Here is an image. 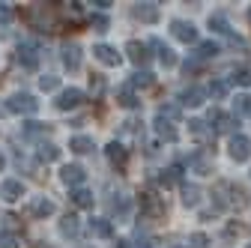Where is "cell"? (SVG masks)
I'll list each match as a JSON object with an SVG mask.
<instances>
[{"label": "cell", "instance_id": "1", "mask_svg": "<svg viewBox=\"0 0 251 248\" xmlns=\"http://www.w3.org/2000/svg\"><path fill=\"white\" fill-rule=\"evenodd\" d=\"M6 111L9 114H36L39 111V102L36 96H30V93H12V96L6 99Z\"/></svg>", "mask_w": 251, "mask_h": 248}, {"label": "cell", "instance_id": "2", "mask_svg": "<svg viewBox=\"0 0 251 248\" xmlns=\"http://www.w3.org/2000/svg\"><path fill=\"white\" fill-rule=\"evenodd\" d=\"M171 33H174V36H176L179 42H185V45L198 42V27H195L192 21H182V18L171 21Z\"/></svg>", "mask_w": 251, "mask_h": 248}, {"label": "cell", "instance_id": "3", "mask_svg": "<svg viewBox=\"0 0 251 248\" xmlns=\"http://www.w3.org/2000/svg\"><path fill=\"white\" fill-rule=\"evenodd\" d=\"M84 99H87V93H84V90H78V87H69V90H63L60 96H57V102H54V105H57L60 111H72V108H78Z\"/></svg>", "mask_w": 251, "mask_h": 248}, {"label": "cell", "instance_id": "4", "mask_svg": "<svg viewBox=\"0 0 251 248\" xmlns=\"http://www.w3.org/2000/svg\"><path fill=\"white\" fill-rule=\"evenodd\" d=\"M230 159L233 162H248L251 159V138H245V135L230 138Z\"/></svg>", "mask_w": 251, "mask_h": 248}, {"label": "cell", "instance_id": "5", "mask_svg": "<svg viewBox=\"0 0 251 248\" xmlns=\"http://www.w3.org/2000/svg\"><path fill=\"white\" fill-rule=\"evenodd\" d=\"M18 63H21L24 69H30V72L39 66V54H36V45H33V42H21V45H18Z\"/></svg>", "mask_w": 251, "mask_h": 248}, {"label": "cell", "instance_id": "6", "mask_svg": "<svg viewBox=\"0 0 251 248\" xmlns=\"http://www.w3.org/2000/svg\"><path fill=\"white\" fill-rule=\"evenodd\" d=\"M93 57L99 60V63H105V66H120V51L117 48H111V45H105V42H99V45H93Z\"/></svg>", "mask_w": 251, "mask_h": 248}, {"label": "cell", "instance_id": "7", "mask_svg": "<svg viewBox=\"0 0 251 248\" xmlns=\"http://www.w3.org/2000/svg\"><path fill=\"white\" fill-rule=\"evenodd\" d=\"M0 198H3L6 203H15L24 198V182L21 179H3V185H0Z\"/></svg>", "mask_w": 251, "mask_h": 248}, {"label": "cell", "instance_id": "8", "mask_svg": "<svg viewBox=\"0 0 251 248\" xmlns=\"http://www.w3.org/2000/svg\"><path fill=\"white\" fill-rule=\"evenodd\" d=\"M141 209L150 215V219H159V215H165V203L159 200V195H152V192H144V195H141Z\"/></svg>", "mask_w": 251, "mask_h": 248}, {"label": "cell", "instance_id": "9", "mask_svg": "<svg viewBox=\"0 0 251 248\" xmlns=\"http://www.w3.org/2000/svg\"><path fill=\"white\" fill-rule=\"evenodd\" d=\"M150 45L147 42H138V39H132V42H126V54H129V60H132V63L135 66H144L147 63V60H150Z\"/></svg>", "mask_w": 251, "mask_h": 248}, {"label": "cell", "instance_id": "10", "mask_svg": "<svg viewBox=\"0 0 251 248\" xmlns=\"http://www.w3.org/2000/svg\"><path fill=\"white\" fill-rule=\"evenodd\" d=\"M206 123L212 126V132H230V129H233V117H227L225 111H218V108H212V111H209Z\"/></svg>", "mask_w": 251, "mask_h": 248}, {"label": "cell", "instance_id": "11", "mask_svg": "<svg viewBox=\"0 0 251 248\" xmlns=\"http://www.w3.org/2000/svg\"><path fill=\"white\" fill-rule=\"evenodd\" d=\"M152 129H155V135H159V138H165L168 144H174L179 135H176V129H174V123L171 120H165L162 114H155V120H152Z\"/></svg>", "mask_w": 251, "mask_h": 248}, {"label": "cell", "instance_id": "12", "mask_svg": "<svg viewBox=\"0 0 251 248\" xmlns=\"http://www.w3.org/2000/svg\"><path fill=\"white\" fill-rule=\"evenodd\" d=\"M60 179L66 182V185H72V189H78V185L87 179V174H84V168H81V165H66V168L60 171Z\"/></svg>", "mask_w": 251, "mask_h": 248}, {"label": "cell", "instance_id": "13", "mask_svg": "<svg viewBox=\"0 0 251 248\" xmlns=\"http://www.w3.org/2000/svg\"><path fill=\"white\" fill-rule=\"evenodd\" d=\"M132 15L138 21H144V24H155V21H159V6H155V3H135Z\"/></svg>", "mask_w": 251, "mask_h": 248}, {"label": "cell", "instance_id": "14", "mask_svg": "<svg viewBox=\"0 0 251 248\" xmlns=\"http://www.w3.org/2000/svg\"><path fill=\"white\" fill-rule=\"evenodd\" d=\"M203 99H206V93L201 87H188V90L179 93V105H185V108H201Z\"/></svg>", "mask_w": 251, "mask_h": 248}, {"label": "cell", "instance_id": "15", "mask_svg": "<svg viewBox=\"0 0 251 248\" xmlns=\"http://www.w3.org/2000/svg\"><path fill=\"white\" fill-rule=\"evenodd\" d=\"M63 63H66V69H69V72H75V69L81 66V48H78L75 42L63 45Z\"/></svg>", "mask_w": 251, "mask_h": 248}, {"label": "cell", "instance_id": "16", "mask_svg": "<svg viewBox=\"0 0 251 248\" xmlns=\"http://www.w3.org/2000/svg\"><path fill=\"white\" fill-rule=\"evenodd\" d=\"M105 152H108V159H111L117 168H123V165H126V159H129V152H126V147H123V144H117V141H111V144L105 147Z\"/></svg>", "mask_w": 251, "mask_h": 248}, {"label": "cell", "instance_id": "17", "mask_svg": "<svg viewBox=\"0 0 251 248\" xmlns=\"http://www.w3.org/2000/svg\"><path fill=\"white\" fill-rule=\"evenodd\" d=\"M90 233L99 236V239H111V236H114V227H111L108 219H93V222H90Z\"/></svg>", "mask_w": 251, "mask_h": 248}, {"label": "cell", "instance_id": "18", "mask_svg": "<svg viewBox=\"0 0 251 248\" xmlns=\"http://www.w3.org/2000/svg\"><path fill=\"white\" fill-rule=\"evenodd\" d=\"M152 48L159 51V60H162V66H165V69L176 66V54H174V48H168V45H165V42H159V39L152 42Z\"/></svg>", "mask_w": 251, "mask_h": 248}, {"label": "cell", "instance_id": "19", "mask_svg": "<svg viewBox=\"0 0 251 248\" xmlns=\"http://www.w3.org/2000/svg\"><path fill=\"white\" fill-rule=\"evenodd\" d=\"M188 132H192L198 141H212V129H206V123L203 120H188Z\"/></svg>", "mask_w": 251, "mask_h": 248}, {"label": "cell", "instance_id": "20", "mask_svg": "<svg viewBox=\"0 0 251 248\" xmlns=\"http://www.w3.org/2000/svg\"><path fill=\"white\" fill-rule=\"evenodd\" d=\"M188 165H192V171L195 174H212V159L209 156H201V152H198V156H192V159H188Z\"/></svg>", "mask_w": 251, "mask_h": 248}, {"label": "cell", "instance_id": "21", "mask_svg": "<svg viewBox=\"0 0 251 248\" xmlns=\"http://www.w3.org/2000/svg\"><path fill=\"white\" fill-rule=\"evenodd\" d=\"M36 156H39V162H57V159H60V147H54V144H39Z\"/></svg>", "mask_w": 251, "mask_h": 248}, {"label": "cell", "instance_id": "22", "mask_svg": "<svg viewBox=\"0 0 251 248\" xmlns=\"http://www.w3.org/2000/svg\"><path fill=\"white\" fill-rule=\"evenodd\" d=\"M69 149H75V152H93L96 147H93V138H87V135H75V138L69 141Z\"/></svg>", "mask_w": 251, "mask_h": 248}, {"label": "cell", "instance_id": "23", "mask_svg": "<svg viewBox=\"0 0 251 248\" xmlns=\"http://www.w3.org/2000/svg\"><path fill=\"white\" fill-rule=\"evenodd\" d=\"M179 176H182V168H179V165H171L168 171H162L159 182H162L165 189H168V185H176V182H179Z\"/></svg>", "mask_w": 251, "mask_h": 248}, {"label": "cell", "instance_id": "24", "mask_svg": "<svg viewBox=\"0 0 251 248\" xmlns=\"http://www.w3.org/2000/svg\"><path fill=\"white\" fill-rule=\"evenodd\" d=\"M209 27L215 30V33H222V36H233V30H230L225 15H209Z\"/></svg>", "mask_w": 251, "mask_h": 248}, {"label": "cell", "instance_id": "25", "mask_svg": "<svg viewBox=\"0 0 251 248\" xmlns=\"http://www.w3.org/2000/svg\"><path fill=\"white\" fill-rule=\"evenodd\" d=\"M195 54H198V63H203V60H212V57L218 54V45H215L212 39H209V42H201Z\"/></svg>", "mask_w": 251, "mask_h": 248}, {"label": "cell", "instance_id": "26", "mask_svg": "<svg viewBox=\"0 0 251 248\" xmlns=\"http://www.w3.org/2000/svg\"><path fill=\"white\" fill-rule=\"evenodd\" d=\"M72 203L81 206V209H90V206H93V192H87V189H75V192H72Z\"/></svg>", "mask_w": 251, "mask_h": 248}, {"label": "cell", "instance_id": "27", "mask_svg": "<svg viewBox=\"0 0 251 248\" xmlns=\"http://www.w3.org/2000/svg\"><path fill=\"white\" fill-rule=\"evenodd\" d=\"M198 200H201V189H198V185H182V203L185 206H198Z\"/></svg>", "mask_w": 251, "mask_h": 248}, {"label": "cell", "instance_id": "28", "mask_svg": "<svg viewBox=\"0 0 251 248\" xmlns=\"http://www.w3.org/2000/svg\"><path fill=\"white\" fill-rule=\"evenodd\" d=\"M117 102H120L123 108H138V105H141L138 96L132 93V87H129V90H120V93H117Z\"/></svg>", "mask_w": 251, "mask_h": 248}, {"label": "cell", "instance_id": "29", "mask_svg": "<svg viewBox=\"0 0 251 248\" xmlns=\"http://www.w3.org/2000/svg\"><path fill=\"white\" fill-rule=\"evenodd\" d=\"M152 81H155L152 72H135L132 81H129V87H132V90H135V87H152Z\"/></svg>", "mask_w": 251, "mask_h": 248}, {"label": "cell", "instance_id": "30", "mask_svg": "<svg viewBox=\"0 0 251 248\" xmlns=\"http://www.w3.org/2000/svg\"><path fill=\"white\" fill-rule=\"evenodd\" d=\"M60 233L63 236H78V219L75 215H66V219L60 222Z\"/></svg>", "mask_w": 251, "mask_h": 248}, {"label": "cell", "instance_id": "31", "mask_svg": "<svg viewBox=\"0 0 251 248\" xmlns=\"http://www.w3.org/2000/svg\"><path fill=\"white\" fill-rule=\"evenodd\" d=\"M51 212H54V203H51V200H45V198H36V200H33V215L45 219V215H51Z\"/></svg>", "mask_w": 251, "mask_h": 248}, {"label": "cell", "instance_id": "32", "mask_svg": "<svg viewBox=\"0 0 251 248\" xmlns=\"http://www.w3.org/2000/svg\"><path fill=\"white\" fill-rule=\"evenodd\" d=\"M209 96H212V99H225V96H227V84H225V81H212V84H209Z\"/></svg>", "mask_w": 251, "mask_h": 248}, {"label": "cell", "instance_id": "33", "mask_svg": "<svg viewBox=\"0 0 251 248\" xmlns=\"http://www.w3.org/2000/svg\"><path fill=\"white\" fill-rule=\"evenodd\" d=\"M230 81L239 84V87H251V72H248V69H236V72L230 75Z\"/></svg>", "mask_w": 251, "mask_h": 248}, {"label": "cell", "instance_id": "34", "mask_svg": "<svg viewBox=\"0 0 251 248\" xmlns=\"http://www.w3.org/2000/svg\"><path fill=\"white\" fill-rule=\"evenodd\" d=\"M188 248H209V236L206 233H192L188 236Z\"/></svg>", "mask_w": 251, "mask_h": 248}, {"label": "cell", "instance_id": "35", "mask_svg": "<svg viewBox=\"0 0 251 248\" xmlns=\"http://www.w3.org/2000/svg\"><path fill=\"white\" fill-rule=\"evenodd\" d=\"M39 87H42L45 93H51V90L60 87V78H57V75H42V78H39Z\"/></svg>", "mask_w": 251, "mask_h": 248}, {"label": "cell", "instance_id": "36", "mask_svg": "<svg viewBox=\"0 0 251 248\" xmlns=\"http://www.w3.org/2000/svg\"><path fill=\"white\" fill-rule=\"evenodd\" d=\"M233 111H236V117H239V114H248V111H251V96H236Z\"/></svg>", "mask_w": 251, "mask_h": 248}, {"label": "cell", "instance_id": "37", "mask_svg": "<svg viewBox=\"0 0 251 248\" xmlns=\"http://www.w3.org/2000/svg\"><path fill=\"white\" fill-rule=\"evenodd\" d=\"M0 248H21V239L15 233H0Z\"/></svg>", "mask_w": 251, "mask_h": 248}, {"label": "cell", "instance_id": "38", "mask_svg": "<svg viewBox=\"0 0 251 248\" xmlns=\"http://www.w3.org/2000/svg\"><path fill=\"white\" fill-rule=\"evenodd\" d=\"M159 114H162L165 120H176V117H179V108H176V105H165Z\"/></svg>", "mask_w": 251, "mask_h": 248}, {"label": "cell", "instance_id": "39", "mask_svg": "<svg viewBox=\"0 0 251 248\" xmlns=\"http://www.w3.org/2000/svg\"><path fill=\"white\" fill-rule=\"evenodd\" d=\"M12 18V12H9V3H0V24H6Z\"/></svg>", "mask_w": 251, "mask_h": 248}, {"label": "cell", "instance_id": "40", "mask_svg": "<svg viewBox=\"0 0 251 248\" xmlns=\"http://www.w3.org/2000/svg\"><path fill=\"white\" fill-rule=\"evenodd\" d=\"M24 132H27V135H39V132H42V123H27Z\"/></svg>", "mask_w": 251, "mask_h": 248}, {"label": "cell", "instance_id": "41", "mask_svg": "<svg viewBox=\"0 0 251 248\" xmlns=\"http://www.w3.org/2000/svg\"><path fill=\"white\" fill-rule=\"evenodd\" d=\"M93 27H99V30H105V27H108V21H105L102 15H93Z\"/></svg>", "mask_w": 251, "mask_h": 248}, {"label": "cell", "instance_id": "42", "mask_svg": "<svg viewBox=\"0 0 251 248\" xmlns=\"http://www.w3.org/2000/svg\"><path fill=\"white\" fill-rule=\"evenodd\" d=\"M114 248H129V242H117V245H114Z\"/></svg>", "mask_w": 251, "mask_h": 248}, {"label": "cell", "instance_id": "43", "mask_svg": "<svg viewBox=\"0 0 251 248\" xmlns=\"http://www.w3.org/2000/svg\"><path fill=\"white\" fill-rule=\"evenodd\" d=\"M3 165H6V159H3V156H0V171H3Z\"/></svg>", "mask_w": 251, "mask_h": 248}, {"label": "cell", "instance_id": "44", "mask_svg": "<svg viewBox=\"0 0 251 248\" xmlns=\"http://www.w3.org/2000/svg\"><path fill=\"white\" fill-rule=\"evenodd\" d=\"M138 248H150V242H141V245H138Z\"/></svg>", "mask_w": 251, "mask_h": 248}, {"label": "cell", "instance_id": "45", "mask_svg": "<svg viewBox=\"0 0 251 248\" xmlns=\"http://www.w3.org/2000/svg\"><path fill=\"white\" fill-rule=\"evenodd\" d=\"M248 248H251V245H248Z\"/></svg>", "mask_w": 251, "mask_h": 248}]
</instances>
